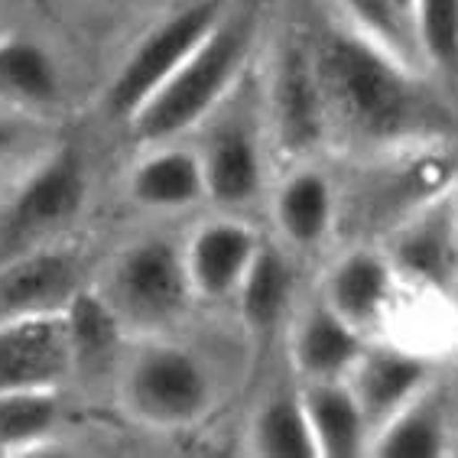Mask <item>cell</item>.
Masks as SVG:
<instances>
[{"instance_id":"1","label":"cell","mask_w":458,"mask_h":458,"mask_svg":"<svg viewBox=\"0 0 458 458\" xmlns=\"http://www.w3.org/2000/svg\"><path fill=\"white\" fill-rule=\"evenodd\" d=\"M326 98L328 131L364 147L413 137L429 123L416 69L397 62L354 30H332L312 46Z\"/></svg>"},{"instance_id":"2","label":"cell","mask_w":458,"mask_h":458,"mask_svg":"<svg viewBox=\"0 0 458 458\" xmlns=\"http://www.w3.org/2000/svg\"><path fill=\"white\" fill-rule=\"evenodd\" d=\"M254 46V23L244 13H225L199 49L176 69V75L127 121L140 143H173L195 131L228 98L241 79Z\"/></svg>"},{"instance_id":"3","label":"cell","mask_w":458,"mask_h":458,"mask_svg":"<svg viewBox=\"0 0 458 458\" xmlns=\"http://www.w3.org/2000/svg\"><path fill=\"white\" fill-rule=\"evenodd\" d=\"M225 13L228 10L221 0H192L176 13H169L166 20H159L114 72L105 91L107 114L117 121H131L176 75L179 65L208 39Z\"/></svg>"},{"instance_id":"4","label":"cell","mask_w":458,"mask_h":458,"mask_svg":"<svg viewBox=\"0 0 458 458\" xmlns=\"http://www.w3.org/2000/svg\"><path fill=\"white\" fill-rule=\"evenodd\" d=\"M105 296L123 328L159 332L185 312L192 283L176 247L163 238H143L117 257Z\"/></svg>"},{"instance_id":"5","label":"cell","mask_w":458,"mask_h":458,"mask_svg":"<svg viewBox=\"0 0 458 458\" xmlns=\"http://www.w3.org/2000/svg\"><path fill=\"white\" fill-rule=\"evenodd\" d=\"M123 400L143 426L185 429L212 406L208 370L179 344H147L127 368Z\"/></svg>"},{"instance_id":"6","label":"cell","mask_w":458,"mask_h":458,"mask_svg":"<svg viewBox=\"0 0 458 458\" xmlns=\"http://www.w3.org/2000/svg\"><path fill=\"white\" fill-rule=\"evenodd\" d=\"M85 195H89V179L81 157L69 147L55 150L17 185L0 221V238L7 247L49 238L79 218Z\"/></svg>"},{"instance_id":"7","label":"cell","mask_w":458,"mask_h":458,"mask_svg":"<svg viewBox=\"0 0 458 458\" xmlns=\"http://www.w3.org/2000/svg\"><path fill=\"white\" fill-rule=\"evenodd\" d=\"M267 107H270L276 147L286 153H309L328 133L326 98L316 75L312 46L290 39L276 49Z\"/></svg>"},{"instance_id":"8","label":"cell","mask_w":458,"mask_h":458,"mask_svg":"<svg viewBox=\"0 0 458 458\" xmlns=\"http://www.w3.org/2000/svg\"><path fill=\"white\" fill-rule=\"evenodd\" d=\"M72 368L62 312L0 322V397L55 390Z\"/></svg>"},{"instance_id":"9","label":"cell","mask_w":458,"mask_h":458,"mask_svg":"<svg viewBox=\"0 0 458 458\" xmlns=\"http://www.w3.org/2000/svg\"><path fill=\"white\" fill-rule=\"evenodd\" d=\"M260 247L264 244L257 238V231L247 228L244 221L218 218L202 225L182 250L192 296H202L208 302L234 296Z\"/></svg>"},{"instance_id":"10","label":"cell","mask_w":458,"mask_h":458,"mask_svg":"<svg viewBox=\"0 0 458 458\" xmlns=\"http://www.w3.org/2000/svg\"><path fill=\"white\" fill-rule=\"evenodd\" d=\"M426 361L410 352H397V348H377L358 358V364L348 374V387L361 403L364 416H368L370 436L374 429L387 423L390 416L400 413L410 400H416L426 387Z\"/></svg>"},{"instance_id":"11","label":"cell","mask_w":458,"mask_h":458,"mask_svg":"<svg viewBox=\"0 0 458 458\" xmlns=\"http://www.w3.org/2000/svg\"><path fill=\"white\" fill-rule=\"evenodd\" d=\"M205 176V199L221 208H241L260 192L264 163L257 150V137L241 123H225L215 131L199 153Z\"/></svg>"},{"instance_id":"12","label":"cell","mask_w":458,"mask_h":458,"mask_svg":"<svg viewBox=\"0 0 458 458\" xmlns=\"http://www.w3.org/2000/svg\"><path fill=\"white\" fill-rule=\"evenodd\" d=\"M322 458H354L370 445V426L348 380H306L300 394Z\"/></svg>"},{"instance_id":"13","label":"cell","mask_w":458,"mask_h":458,"mask_svg":"<svg viewBox=\"0 0 458 458\" xmlns=\"http://www.w3.org/2000/svg\"><path fill=\"white\" fill-rule=\"evenodd\" d=\"M131 199L153 212H176L205 199V176L199 153L157 143L147 157L137 159L127 179Z\"/></svg>"},{"instance_id":"14","label":"cell","mask_w":458,"mask_h":458,"mask_svg":"<svg viewBox=\"0 0 458 458\" xmlns=\"http://www.w3.org/2000/svg\"><path fill=\"white\" fill-rule=\"evenodd\" d=\"M364 354V332L326 302L300 322L293 335V364L306 380H344Z\"/></svg>"},{"instance_id":"15","label":"cell","mask_w":458,"mask_h":458,"mask_svg":"<svg viewBox=\"0 0 458 458\" xmlns=\"http://www.w3.org/2000/svg\"><path fill=\"white\" fill-rule=\"evenodd\" d=\"M75 293V270L62 254H30L0 274V322L62 312Z\"/></svg>"},{"instance_id":"16","label":"cell","mask_w":458,"mask_h":458,"mask_svg":"<svg viewBox=\"0 0 458 458\" xmlns=\"http://www.w3.org/2000/svg\"><path fill=\"white\" fill-rule=\"evenodd\" d=\"M394 290V267L374 250H354L342 257L326 283V306L335 309L358 332L377 326L387 312Z\"/></svg>"},{"instance_id":"17","label":"cell","mask_w":458,"mask_h":458,"mask_svg":"<svg viewBox=\"0 0 458 458\" xmlns=\"http://www.w3.org/2000/svg\"><path fill=\"white\" fill-rule=\"evenodd\" d=\"M62 95L53 53L30 36H0V101L13 107H49Z\"/></svg>"},{"instance_id":"18","label":"cell","mask_w":458,"mask_h":458,"mask_svg":"<svg viewBox=\"0 0 458 458\" xmlns=\"http://www.w3.org/2000/svg\"><path fill=\"white\" fill-rule=\"evenodd\" d=\"M276 228L296 247H318L335 218V192L318 169H296L276 192Z\"/></svg>"},{"instance_id":"19","label":"cell","mask_w":458,"mask_h":458,"mask_svg":"<svg viewBox=\"0 0 458 458\" xmlns=\"http://www.w3.org/2000/svg\"><path fill=\"white\" fill-rule=\"evenodd\" d=\"M449 445V423L439 400L420 397L374 429L370 452L380 458H439Z\"/></svg>"},{"instance_id":"20","label":"cell","mask_w":458,"mask_h":458,"mask_svg":"<svg viewBox=\"0 0 458 458\" xmlns=\"http://www.w3.org/2000/svg\"><path fill=\"white\" fill-rule=\"evenodd\" d=\"M62 322H65V338H69V352L75 368H95L105 364L114 348L121 344L123 322L107 302L105 293L75 290L72 300L62 309Z\"/></svg>"},{"instance_id":"21","label":"cell","mask_w":458,"mask_h":458,"mask_svg":"<svg viewBox=\"0 0 458 458\" xmlns=\"http://www.w3.org/2000/svg\"><path fill=\"white\" fill-rule=\"evenodd\" d=\"M293 293V276L290 267L276 254L274 247H260L257 257L247 267L244 280H241L234 300H238V312L244 318V326L250 332H270L286 312Z\"/></svg>"},{"instance_id":"22","label":"cell","mask_w":458,"mask_h":458,"mask_svg":"<svg viewBox=\"0 0 458 458\" xmlns=\"http://www.w3.org/2000/svg\"><path fill=\"white\" fill-rule=\"evenodd\" d=\"M250 452L260 458H316V439L309 429L300 397H274L260 406L250 429Z\"/></svg>"},{"instance_id":"23","label":"cell","mask_w":458,"mask_h":458,"mask_svg":"<svg viewBox=\"0 0 458 458\" xmlns=\"http://www.w3.org/2000/svg\"><path fill=\"white\" fill-rule=\"evenodd\" d=\"M338 7L348 20V30H354L368 43H374L397 62L420 72L413 23L394 0H338Z\"/></svg>"},{"instance_id":"24","label":"cell","mask_w":458,"mask_h":458,"mask_svg":"<svg viewBox=\"0 0 458 458\" xmlns=\"http://www.w3.org/2000/svg\"><path fill=\"white\" fill-rule=\"evenodd\" d=\"M410 23L420 59L445 79H458V0H413Z\"/></svg>"},{"instance_id":"25","label":"cell","mask_w":458,"mask_h":458,"mask_svg":"<svg viewBox=\"0 0 458 458\" xmlns=\"http://www.w3.org/2000/svg\"><path fill=\"white\" fill-rule=\"evenodd\" d=\"M59 423L55 390H27L0 397V455L33 449Z\"/></svg>"},{"instance_id":"26","label":"cell","mask_w":458,"mask_h":458,"mask_svg":"<svg viewBox=\"0 0 458 458\" xmlns=\"http://www.w3.org/2000/svg\"><path fill=\"white\" fill-rule=\"evenodd\" d=\"M400 270H410L420 280L445 283L455 270V241L452 231H445L439 221H423L397 247Z\"/></svg>"},{"instance_id":"27","label":"cell","mask_w":458,"mask_h":458,"mask_svg":"<svg viewBox=\"0 0 458 458\" xmlns=\"http://www.w3.org/2000/svg\"><path fill=\"white\" fill-rule=\"evenodd\" d=\"M20 143V127L17 121H10L7 114H0V163L13 153V147Z\"/></svg>"},{"instance_id":"28","label":"cell","mask_w":458,"mask_h":458,"mask_svg":"<svg viewBox=\"0 0 458 458\" xmlns=\"http://www.w3.org/2000/svg\"><path fill=\"white\" fill-rule=\"evenodd\" d=\"M394 4H397V7L403 10L406 17H410V7H413V0H394Z\"/></svg>"}]
</instances>
